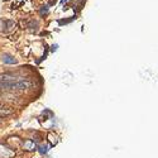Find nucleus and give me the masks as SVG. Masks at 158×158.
I'll use <instances>...</instances> for the list:
<instances>
[{
	"instance_id": "f257e3e1",
	"label": "nucleus",
	"mask_w": 158,
	"mask_h": 158,
	"mask_svg": "<svg viewBox=\"0 0 158 158\" xmlns=\"http://www.w3.org/2000/svg\"><path fill=\"white\" fill-rule=\"evenodd\" d=\"M0 87H4V89H9V90H23V89H27L29 87V82H24V81H19V82H8V81H2L0 82Z\"/></svg>"
},
{
	"instance_id": "f03ea898",
	"label": "nucleus",
	"mask_w": 158,
	"mask_h": 158,
	"mask_svg": "<svg viewBox=\"0 0 158 158\" xmlns=\"http://www.w3.org/2000/svg\"><path fill=\"white\" fill-rule=\"evenodd\" d=\"M3 61H4L5 63H15V60L11 56H9V55H4V56H3Z\"/></svg>"
}]
</instances>
